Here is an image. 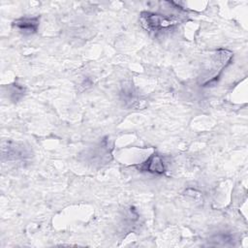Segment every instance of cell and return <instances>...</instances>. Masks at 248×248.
<instances>
[{"mask_svg": "<svg viewBox=\"0 0 248 248\" xmlns=\"http://www.w3.org/2000/svg\"><path fill=\"white\" fill-rule=\"evenodd\" d=\"M111 146L107 138L102 139L84 152V160L93 167H103L112 159Z\"/></svg>", "mask_w": 248, "mask_h": 248, "instance_id": "obj_2", "label": "cell"}, {"mask_svg": "<svg viewBox=\"0 0 248 248\" xmlns=\"http://www.w3.org/2000/svg\"><path fill=\"white\" fill-rule=\"evenodd\" d=\"M134 167L141 172H147L154 175H162L167 171V162L158 152H153L145 161L134 165Z\"/></svg>", "mask_w": 248, "mask_h": 248, "instance_id": "obj_3", "label": "cell"}, {"mask_svg": "<svg viewBox=\"0 0 248 248\" xmlns=\"http://www.w3.org/2000/svg\"><path fill=\"white\" fill-rule=\"evenodd\" d=\"M120 100L123 102L124 106L128 108H137L140 107V97L139 92L133 86V84L128 81L124 82L120 89Z\"/></svg>", "mask_w": 248, "mask_h": 248, "instance_id": "obj_5", "label": "cell"}, {"mask_svg": "<svg viewBox=\"0 0 248 248\" xmlns=\"http://www.w3.org/2000/svg\"><path fill=\"white\" fill-rule=\"evenodd\" d=\"M40 25V17L39 16H23L16 19L13 22V26L16 28L20 33L24 35H31L38 31Z\"/></svg>", "mask_w": 248, "mask_h": 248, "instance_id": "obj_6", "label": "cell"}, {"mask_svg": "<svg viewBox=\"0 0 248 248\" xmlns=\"http://www.w3.org/2000/svg\"><path fill=\"white\" fill-rule=\"evenodd\" d=\"M29 150L18 142L7 141L2 143V159L7 161H19L29 157Z\"/></svg>", "mask_w": 248, "mask_h": 248, "instance_id": "obj_4", "label": "cell"}, {"mask_svg": "<svg viewBox=\"0 0 248 248\" xmlns=\"http://www.w3.org/2000/svg\"><path fill=\"white\" fill-rule=\"evenodd\" d=\"M183 21L180 15H165L161 13L142 12L140 16L141 26L148 32L158 34L169 31Z\"/></svg>", "mask_w": 248, "mask_h": 248, "instance_id": "obj_1", "label": "cell"}, {"mask_svg": "<svg viewBox=\"0 0 248 248\" xmlns=\"http://www.w3.org/2000/svg\"><path fill=\"white\" fill-rule=\"evenodd\" d=\"M8 93L10 99L13 102H16L23 97L25 93V88L18 83H13L8 86Z\"/></svg>", "mask_w": 248, "mask_h": 248, "instance_id": "obj_7", "label": "cell"}, {"mask_svg": "<svg viewBox=\"0 0 248 248\" xmlns=\"http://www.w3.org/2000/svg\"><path fill=\"white\" fill-rule=\"evenodd\" d=\"M233 235L229 232H219L216 235L212 236V241H216V245H227L232 244L233 242Z\"/></svg>", "mask_w": 248, "mask_h": 248, "instance_id": "obj_8", "label": "cell"}]
</instances>
